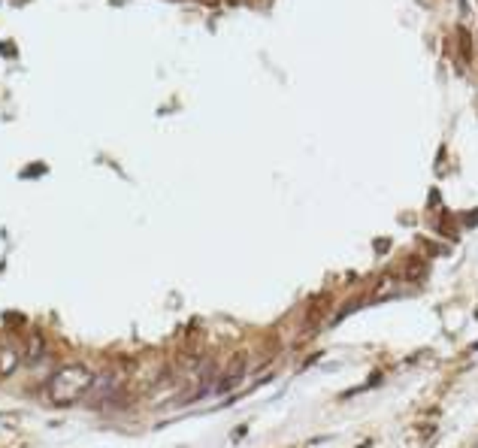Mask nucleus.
<instances>
[{
	"mask_svg": "<svg viewBox=\"0 0 478 448\" xmlns=\"http://www.w3.org/2000/svg\"><path fill=\"white\" fill-rule=\"evenodd\" d=\"M457 49H460V58H464V64H472V36L466 34L464 28H457Z\"/></svg>",
	"mask_w": 478,
	"mask_h": 448,
	"instance_id": "2",
	"label": "nucleus"
},
{
	"mask_svg": "<svg viewBox=\"0 0 478 448\" xmlns=\"http://www.w3.org/2000/svg\"><path fill=\"white\" fill-rule=\"evenodd\" d=\"M91 382H94V373H91L85 363H67V367H61L49 378L52 403H76L91 388Z\"/></svg>",
	"mask_w": 478,
	"mask_h": 448,
	"instance_id": "1",
	"label": "nucleus"
},
{
	"mask_svg": "<svg viewBox=\"0 0 478 448\" xmlns=\"http://www.w3.org/2000/svg\"><path fill=\"white\" fill-rule=\"evenodd\" d=\"M15 361H19V354H15L12 348H0V376L10 373V370L15 367Z\"/></svg>",
	"mask_w": 478,
	"mask_h": 448,
	"instance_id": "3",
	"label": "nucleus"
}]
</instances>
